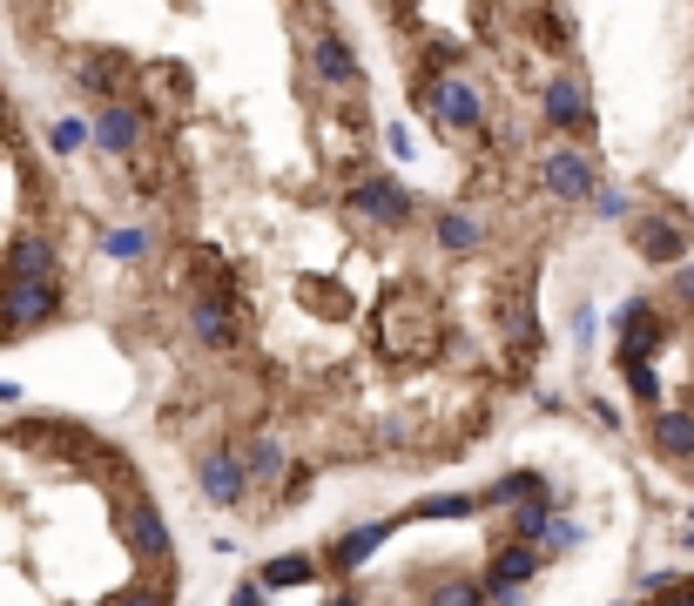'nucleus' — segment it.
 Masks as SVG:
<instances>
[{
    "label": "nucleus",
    "instance_id": "f257e3e1",
    "mask_svg": "<svg viewBox=\"0 0 694 606\" xmlns=\"http://www.w3.org/2000/svg\"><path fill=\"white\" fill-rule=\"evenodd\" d=\"M378 8H385V21L405 41L411 89H425V81H472V89L492 102V115H499V102L519 95L527 115H533V129H540L547 81L567 74V68H580L573 61V14H567V0H378ZM506 122H499V135H506ZM519 135H527V129H519ZM506 155L519 162L512 135H506Z\"/></svg>",
    "mask_w": 694,
    "mask_h": 606
},
{
    "label": "nucleus",
    "instance_id": "f03ea898",
    "mask_svg": "<svg viewBox=\"0 0 694 606\" xmlns=\"http://www.w3.org/2000/svg\"><path fill=\"white\" fill-rule=\"evenodd\" d=\"M28 229H48V183H41V162L21 135V115H14V95L0 81V297H8V249L28 236Z\"/></svg>",
    "mask_w": 694,
    "mask_h": 606
},
{
    "label": "nucleus",
    "instance_id": "7ed1b4c3",
    "mask_svg": "<svg viewBox=\"0 0 694 606\" xmlns=\"http://www.w3.org/2000/svg\"><path fill=\"white\" fill-rule=\"evenodd\" d=\"M115 540H122V546H129V559H142V566L176 559V533H169V518H162L142 492H129V499L115 505Z\"/></svg>",
    "mask_w": 694,
    "mask_h": 606
},
{
    "label": "nucleus",
    "instance_id": "20e7f679",
    "mask_svg": "<svg viewBox=\"0 0 694 606\" xmlns=\"http://www.w3.org/2000/svg\"><path fill=\"white\" fill-rule=\"evenodd\" d=\"M196 492L210 499V505H243L249 499V465H243V445H210L203 459H196Z\"/></svg>",
    "mask_w": 694,
    "mask_h": 606
},
{
    "label": "nucleus",
    "instance_id": "39448f33",
    "mask_svg": "<svg viewBox=\"0 0 694 606\" xmlns=\"http://www.w3.org/2000/svg\"><path fill=\"white\" fill-rule=\"evenodd\" d=\"M385 540H391V518H365V526H351V533H337L324 553H317V566L330 573V579H351L371 553H385Z\"/></svg>",
    "mask_w": 694,
    "mask_h": 606
},
{
    "label": "nucleus",
    "instance_id": "423d86ee",
    "mask_svg": "<svg viewBox=\"0 0 694 606\" xmlns=\"http://www.w3.org/2000/svg\"><path fill=\"white\" fill-rule=\"evenodd\" d=\"M540 566H547V546H533V540H506V546H492V559H486V593H519L527 579H540Z\"/></svg>",
    "mask_w": 694,
    "mask_h": 606
},
{
    "label": "nucleus",
    "instance_id": "0eeeda50",
    "mask_svg": "<svg viewBox=\"0 0 694 606\" xmlns=\"http://www.w3.org/2000/svg\"><path fill=\"white\" fill-rule=\"evenodd\" d=\"M647 445H654L667 465H694V411L654 404V411H647Z\"/></svg>",
    "mask_w": 694,
    "mask_h": 606
},
{
    "label": "nucleus",
    "instance_id": "6e6552de",
    "mask_svg": "<svg viewBox=\"0 0 694 606\" xmlns=\"http://www.w3.org/2000/svg\"><path fill=\"white\" fill-rule=\"evenodd\" d=\"M243 465H249V492L277 499V485L290 472V445L277 439V431H256V439H243Z\"/></svg>",
    "mask_w": 694,
    "mask_h": 606
},
{
    "label": "nucleus",
    "instance_id": "1a4fd4ad",
    "mask_svg": "<svg viewBox=\"0 0 694 606\" xmlns=\"http://www.w3.org/2000/svg\"><path fill=\"white\" fill-rule=\"evenodd\" d=\"M634 249L647 256V264H681V256H687V236H681L674 223H661V216H641V223H634Z\"/></svg>",
    "mask_w": 694,
    "mask_h": 606
},
{
    "label": "nucleus",
    "instance_id": "9d476101",
    "mask_svg": "<svg viewBox=\"0 0 694 606\" xmlns=\"http://www.w3.org/2000/svg\"><path fill=\"white\" fill-rule=\"evenodd\" d=\"M310 579H317V553H277V559H264V573H256L264 593H290V586H310Z\"/></svg>",
    "mask_w": 694,
    "mask_h": 606
},
{
    "label": "nucleus",
    "instance_id": "9b49d317",
    "mask_svg": "<svg viewBox=\"0 0 694 606\" xmlns=\"http://www.w3.org/2000/svg\"><path fill=\"white\" fill-rule=\"evenodd\" d=\"M540 492H553L540 472H506V479H492L479 499H486V505H519V499H540Z\"/></svg>",
    "mask_w": 694,
    "mask_h": 606
},
{
    "label": "nucleus",
    "instance_id": "f8f14e48",
    "mask_svg": "<svg viewBox=\"0 0 694 606\" xmlns=\"http://www.w3.org/2000/svg\"><path fill=\"white\" fill-rule=\"evenodd\" d=\"M472 512H486V499H472V492H431L411 505V518H472Z\"/></svg>",
    "mask_w": 694,
    "mask_h": 606
},
{
    "label": "nucleus",
    "instance_id": "ddd939ff",
    "mask_svg": "<svg viewBox=\"0 0 694 606\" xmlns=\"http://www.w3.org/2000/svg\"><path fill=\"white\" fill-rule=\"evenodd\" d=\"M486 599H492V593H486V579H439L425 606H486Z\"/></svg>",
    "mask_w": 694,
    "mask_h": 606
},
{
    "label": "nucleus",
    "instance_id": "4468645a",
    "mask_svg": "<svg viewBox=\"0 0 694 606\" xmlns=\"http://www.w3.org/2000/svg\"><path fill=\"white\" fill-rule=\"evenodd\" d=\"M310 479H317L310 465H290V472H284V485H277V512H290V505L310 492Z\"/></svg>",
    "mask_w": 694,
    "mask_h": 606
},
{
    "label": "nucleus",
    "instance_id": "2eb2a0df",
    "mask_svg": "<svg viewBox=\"0 0 694 606\" xmlns=\"http://www.w3.org/2000/svg\"><path fill=\"white\" fill-rule=\"evenodd\" d=\"M109 606H169V593H155V586H129V593H115Z\"/></svg>",
    "mask_w": 694,
    "mask_h": 606
},
{
    "label": "nucleus",
    "instance_id": "dca6fc26",
    "mask_svg": "<svg viewBox=\"0 0 694 606\" xmlns=\"http://www.w3.org/2000/svg\"><path fill=\"white\" fill-rule=\"evenodd\" d=\"M654 606H694V579H674V586H667Z\"/></svg>",
    "mask_w": 694,
    "mask_h": 606
},
{
    "label": "nucleus",
    "instance_id": "f3484780",
    "mask_svg": "<svg viewBox=\"0 0 694 606\" xmlns=\"http://www.w3.org/2000/svg\"><path fill=\"white\" fill-rule=\"evenodd\" d=\"M264 599H271V593H264V586H256V579H249V586H236V593H229V606H264Z\"/></svg>",
    "mask_w": 694,
    "mask_h": 606
},
{
    "label": "nucleus",
    "instance_id": "a211bd4d",
    "mask_svg": "<svg viewBox=\"0 0 694 606\" xmlns=\"http://www.w3.org/2000/svg\"><path fill=\"white\" fill-rule=\"evenodd\" d=\"M324 606H358V593H351V586H337V593H330Z\"/></svg>",
    "mask_w": 694,
    "mask_h": 606
},
{
    "label": "nucleus",
    "instance_id": "6ab92c4d",
    "mask_svg": "<svg viewBox=\"0 0 694 606\" xmlns=\"http://www.w3.org/2000/svg\"><path fill=\"white\" fill-rule=\"evenodd\" d=\"M681 540H687V546H694V512H687V526H681Z\"/></svg>",
    "mask_w": 694,
    "mask_h": 606
}]
</instances>
